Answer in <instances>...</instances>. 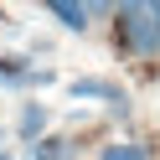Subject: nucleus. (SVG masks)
<instances>
[{"label": "nucleus", "mask_w": 160, "mask_h": 160, "mask_svg": "<svg viewBox=\"0 0 160 160\" xmlns=\"http://www.w3.org/2000/svg\"><path fill=\"white\" fill-rule=\"evenodd\" d=\"M0 78H5V83H26V78H31L26 57H0Z\"/></svg>", "instance_id": "6"}, {"label": "nucleus", "mask_w": 160, "mask_h": 160, "mask_svg": "<svg viewBox=\"0 0 160 160\" xmlns=\"http://www.w3.org/2000/svg\"><path fill=\"white\" fill-rule=\"evenodd\" d=\"M145 16H150V26H155V42H160V0H145Z\"/></svg>", "instance_id": "9"}, {"label": "nucleus", "mask_w": 160, "mask_h": 160, "mask_svg": "<svg viewBox=\"0 0 160 160\" xmlns=\"http://www.w3.org/2000/svg\"><path fill=\"white\" fill-rule=\"evenodd\" d=\"M42 129H47V108H42V103H26L21 119H16V134H21L26 145H36V139H42Z\"/></svg>", "instance_id": "4"}, {"label": "nucleus", "mask_w": 160, "mask_h": 160, "mask_svg": "<svg viewBox=\"0 0 160 160\" xmlns=\"http://www.w3.org/2000/svg\"><path fill=\"white\" fill-rule=\"evenodd\" d=\"M47 11L57 16V26H67L72 36L88 31V11H83V0H47Z\"/></svg>", "instance_id": "3"}, {"label": "nucleus", "mask_w": 160, "mask_h": 160, "mask_svg": "<svg viewBox=\"0 0 160 160\" xmlns=\"http://www.w3.org/2000/svg\"><path fill=\"white\" fill-rule=\"evenodd\" d=\"M98 160H150V155H145L139 145H103V155H98Z\"/></svg>", "instance_id": "7"}, {"label": "nucleus", "mask_w": 160, "mask_h": 160, "mask_svg": "<svg viewBox=\"0 0 160 160\" xmlns=\"http://www.w3.org/2000/svg\"><path fill=\"white\" fill-rule=\"evenodd\" d=\"M119 36H124V47H129V52H139V57L160 52V42H155V26H150V16H145V11H134V16H119Z\"/></svg>", "instance_id": "1"}, {"label": "nucleus", "mask_w": 160, "mask_h": 160, "mask_svg": "<svg viewBox=\"0 0 160 160\" xmlns=\"http://www.w3.org/2000/svg\"><path fill=\"white\" fill-rule=\"evenodd\" d=\"M83 11H88V21H93V16H103V11H114V0H83Z\"/></svg>", "instance_id": "8"}, {"label": "nucleus", "mask_w": 160, "mask_h": 160, "mask_svg": "<svg viewBox=\"0 0 160 160\" xmlns=\"http://www.w3.org/2000/svg\"><path fill=\"white\" fill-rule=\"evenodd\" d=\"M114 11L119 16H134V11H145V0H114Z\"/></svg>", "instance_id": "10"}, {"label": "nucleus", "mask_w": 160, "mask_h": 160, "mask_svg": "<svg viewBox=\"0 0 160 160\" xmlns=\"http://www.w3.org/2000/svg\"><path fill=\"white\" fill-rule=\"evenodd\" d=\"M0 160H11V155H0Z\"/></svg>", "instance_id": "11"}, {"label": "nucleus", "mask_w": 160, "mask_h": 160, "mask_svg": "<svg viewBox=\"0 0 160 160\" xmlns=\"http://www.w3.org/2000/svg\"><path fill=\"white\" fill-rule=\"evenodd\" d=\"M31 160H72V139H36Z\"/></svg>", "instance_id": "5"}, {"label": "nucleus", "mask_w": 160, "mask_h": 160, "mask_svg": "<svg viewBox=\"0 0 160 160\" xmlns=\"http://www.w3.org/2000/svg\"><path fill=\"white\" fill-rule=\"evenodd\" d=\"M67 93L72 98H108V108H114L119 119L129 114V93H119V88L103 83V78H78V83H67Z\"/></svg>", "instance_id": "2"}]
</instances>
